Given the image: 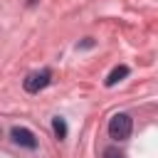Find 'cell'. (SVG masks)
Wrapping results in <instances>:
<instances>
[{
    "label": "cell",
    "mask_w": 158,
    "mask_h": 158,
    "mask_svg": "<svg viewBox=\"0 0 158 158\" xmlns=\"http://www.w3.org/2000/svg\"><path fill=\"white\" fill-rule=\"evenodd\" d=\"M128 77V67L126 64H118V67H114L111 69V74L106 77V86H116L121 79H126Z\"/></svg>",
    "instance_id": "obj_4"
},
{
    "label": "cell",
    "mask_w": 158,
    "mask_h": 158,
    "mask_svg": "<svg viewBox=\"0 0 158 158\" xmlns=\"http://www.w3.org/2000/svg\"><path fill=\"white\" fill-rule=\"evenodd\" d=\"M10 138H12V143H17V146H22V148H37V138H35V133L30 131V128H22V126H15L12 131H10Z\"/></svg>",
    "instance_id": "obj_3"
},
{
    "label": "cell",
    "mask_w": 158,
    "mask_h": 158,
    "mask_svg": "<svg viewBox=\"0 0 158 158\" xmlns=\"http://www.w3.org/2000/svg\"><path fill=\"white\" fill-rule=\"evenodd\" d=\"M104 158H123V153H118L116 148H106L104 151Z\"/></svg>",
    "instance_id": "obj_6"
},
{
    "label": "cell",
    "mask_w": 158,
    "mask_h": 158,
    "mask_svg": "<svg viewBox=\"0 0 158 158\" xmlns=\"http://www.w3.org/2000/svg\"><path fill=\"white\" fill-rule=\"evenodd\" d=\"M52 131H54V136H57L59 141H64V138H67V121H64L62 116H54V118H52Z\"/></svg>",
    "instance_id": "obj_5"
},
{
    "label": "cell",
    "mask_w": 158,
    "mask_h": 158,
    "mask_svg": "<svg viewBox=\"0 0 158 158\" xmlns=\"http://www.w3.org/2000/svg\"><path fill=\"white\" fill-rule=\"evenodd\" d=\"M49 81H52V72H49V69H42V72H32V74H27L25 81H22V86H25V91L37 94V91H42Z\"/></svg>",
    "instance_id": "obj_2"
},
{
    "label": "cell",
    "mask_w": 158,
    "mask_h": 158,
    "mask_svg": "<svg viewBox=\"0 0 158 158\" xmlns=\"http://www.w3.org/2000/svg\"><path fill=\"white\" fill-rule=\"evenodd\" d=\"M131 128H133V121L128 114H114L109 118V136L114 141H126L131 136Z\"/></svg>",
    "instance_id": "obj_1"
}]
</instances>
